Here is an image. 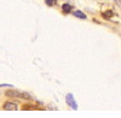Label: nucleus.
<instances>
[{
	"label": "nucleus",
	"mask_w": 121,
	"mask_h": 118,
	"mask_svg": "<svg viewBox=\"0 0 121 118\" xmlns=\"http://www.w3.org/2000/svg\"><path fill=\"white\" fill-rule=\"evenodd\" d=\"M103 16L105 17V18H110L113 16V12L112 11H105V12H103Z\"/></svg>",
	"instance_id": "6"
},
{
	"label": "nucleus",
	"mask_w": 121,
	"mask_h": 118,
	"mask_svg": "<svg viewBox=\"0 0 121 118\" xmlns=\"http://www.w3.org/2000/svg\"><path fill=\"white\" fill-rule=\"evenodd\" d=\"M6 95L9 96H21V97H29V95H22L21 93H18V91H6Z\"/></svg>",
	"instance_id": "3"
},
{
	"label": "nucleus",
	"mask_w": 121,
	"mask_h": 118,
	"mask_svg": "<svg viewBox=\"0 0 121 118\" xmlns=\"http://www.w3.org/2000/svg\"><path fill=\"white\" fill-rule=\"evenodd\" d=\"M4 110H7V111H16L17 110V105L13 104V102H6L4 105Z\"/></svg>",
	"instance_id": "2"
},
{
	"label": "nucleus",
	"mask_w": 121,
	"mask_h": 118,
	"mask_svg": "<svg viewBox=\"0 0 121 118\" xmlns=\"http://www.w3.org/2000/svg\"><path fill=\"white\" fill-rule=\"evenodd\" d=\"M53 3H55V0H46V4H47V5H50V6L53 5Z\"/></svg>",
	"instance_id": "7"
},
{
	"label": "nucleus",
	"mask_w": 121,
	"mask_h": 118,
	"mask_svg": "<svg viewBox=\"0 0 121 118\" xmlns=\"http://www.w3.org/2000/svg\"><path fill=\"white\" fill-rule=\"evenodd\" d=\"M62 7H63V11H64V12H69V11H70V9H72L69 4H64Z\"/></svg>",
	"instance_id": "5"
},
{
	"label": "nucleus",
	"mask_w": 121,
	"mask_h": 118,
	"mask_svg": "<svg viewBox=\"0 0 121 118\" xmlns=\"http://www.w3.org/2000/svg\"><path fill=\"white\" fill-rule=\"evenodd\" d=\"M74 16H76V17H79V18H86V16H85V14H82L81 11H75L74 12Z\"/></svg>",
	"instance_id": "4"
},
{
	"label": "nucleus",
	"mask_w": 121,
	"mask_h": 118,
	"mask_svg": "<svg viewBox=\"0 0 121 118\" xmlns=\"http://www.w3.org/2000/svg\"><path fill=\"white\" fill-rule=\"evenodd\" d=\"M115 1H116V3H119V4H120V0H115Z\"/></svg>",
	"instance_id": "8"
},
{
	"label": "nucleus",
	"mask_w": 121,
	"mask_h": 118,
	"mask_svg": "<svg viewBox=\"0 0 121 118\" xmlns=\"http://www.w3.org/2000/svg\"><path fill=\"white\" fill-rule=\"evenodd\" d=\"M65 101H67V104L72 107L73 110H76V109H78V105H76V102H75V100H74V96H73L72 94H68V95L65 96Z\"/></svg>",
	"instance_id": "1"
}]
</instances>
